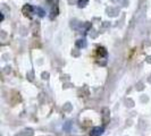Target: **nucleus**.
<instances>
[{"label":"nucleus","mask_w":151,"mask_h":136,"mask_svg":"<svg viewBox=\"0 0 151 136\" xmlns=\"http://www.w3.org/2000/svg\"><path fill=\"white\" fill-rule=\"evenodd\" d=\"M23 14L26 16V17H29V18H32V16L33 14L35 13V10H34V7H32L31 5H25L22 9Z\"/></svg>","instance_id":"obj_1"},{"label":"nucleus","mask_w":151,"mask_h":136,"mask_svg":"<svg viewBox=\"0 0 151 136\" xmlns=\"http://www.w3.org/2000/svg\"><path fill=\"white\" fill-rule=\"evenodd\" d=\"M107 56H108V53H107L106 49H105L104 47H99L98 48V58L99 59H102V60L105 61V64H106Z\"/></svg>","instance_id":"obj_2"},{"label":"nucleus","mask_w":151,"mask_h":136,"mask_svg":"<svg viewBox=\"0 0 151 136\" xmlns=\"http://www.w3.org/2000/svg\"><path fill=\"white\" fill-rule=\"evenodd\" d=\"M104 130H105L104 127H94L91 130L90 136H101L104 134Z\"/></svg>","instance_id":"obj_3"},{"label":"nucleus","mask_w":151,"mask_h":136,"mask_svg":"<svg viewBox=\"0 0 151 136\" xmlns=\"http://www.w3.org/2000/svg\"><path fill=\"white\" fill-rule=\"evenodd\" d=\"M34 10H35V13H37V14H38L40 17H45V11L41 7H34Z\"/></svg>","instance_id":"obj_4"},{"label":"nucleus","mask_w":151,"mask_h":136,"mask_svg":"<svg viewBox=\"0 0 151 136\" xmlns=\"http://www.w3.org/2000/svg\"><path fill=\"white\" fill-rule=\"evenodd\" d=\"M76 45H77L78 48H84V47L86 45V42H85V40H84V39H80V40H77Z\"/></svg>","instance_id":"obj_5"},{"label":"nucleus","mask_w":151,"mask_h":136,"mask_svg":"<svg viewBox=\"0 0 151 136\" xmlns=\"http://www.w3.org/2000/svg\"><path fill=\"white\" fill-rule=\"evenodd\" d=\"M88 4H89V0H78V2H77L80 8H84Z\"/></svg>","instance_id":"obj_6"},{"label":"nucleus","mask_w":151,"mask_h":136,"mask_svg":"<svg viewBox=\"0 0 151 136\" xmlns=\"http://www.w3.org/2000/svg\"><path fill=\"white\" fill-rule=\"evenodd\" d=\"M45 1H47L50 6H51V5H55V0H45Z\"/></svg>","instance_id":"obj_7"}]
</instances>
